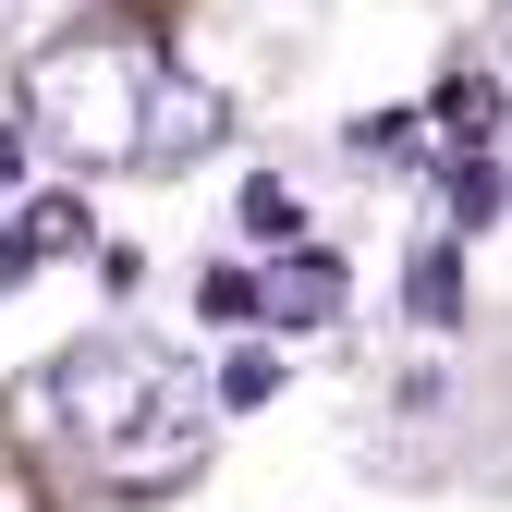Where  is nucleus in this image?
<instances>
[{
    "label": "nucleus",
    "mask_w": 512,
    "mask_h": 512,
    "mask_svg": "<svg viewBox=\"0 0 512 512\" xmlns=\"http://www.w3.org/2000/svg\"><path fill=\"white\" fill-rule=\"evenodd\" d=\"M403 317H427V330H452V317H464V256H452V244H427L415 269H403Z\"/></svg>",
    "instance_id": "5"
},
{
    "label": "nucleus",
    "mask_w": 512,
    "mask_h": 512,
    "mask_svg": "<svg viewBox=\"0 0 512 512\" xmlns=\"http://www.w3.org/2000/svg\"><path fill=\"white\" fill-rule=\"evenodd\" d=\"M25 171V122H0V183H13Z\"/></svg>",
    "instance_id": "8"
},
{
    "label": "nucleus",
    "mask_w": 512,
    "mask_h": 512,
    "mask_svg": "<svg viewBox=\"0 0 512 512\" xmlns=\"http://www.w3.org/2000/svg\"><path fill=\"white\" fill-rule=\"evenodd\" d=\"M49 415V439L74 452L110 500H171L196 488L208 452H220V391L171 342H135V330H86L37 366V391H13Z\"/></svg>",
    "instance_id": "1"
},
{
    "label": "nucleus",
    "mask_w": 512,
    "mask_h": 512,
    "mask_svg": "<svg viewBox=\"0 0 512 512\" xmlns=\"http://www.w3.org/2000/svg\"><path fill=\"white\" fill-rule=\"evenodd\" d=\"M0 512H37V476H0Z\"/></svg>",
    "instance_id": "9"
},
{
    "label": "nucleus",
    "mask_w": 512,
    "mask_h": 512,
    "mask_svg": "<svg viewBox=\"0 0 512 512\" xmlns=\"http://www.w3.org/2000/svg\"><path fill=\"white\" fill-rule=\"evenodd\" d=\"M269 391H281L269 354H232V366H220V403H269Z\"/></svg>",
    "instance_id": "7"
},
{
    "label": "nucleus",
    "mask_w": 512,
    "mask_h": 512,
    "mask_svg": "<svg viewBox=\"0 0 512 512\" xmlns=\"http://www.w3.org/2000/svg\"><path fill=\"white\" fill-rule=\"evenodd\" d=\"M500 49H512V0H500Z\"/></svg>",
    "instance_id": "10"
},
{
    "label": "nucleus",
    "mask_w": 512,
    "mask_h": 512,
    "mask_svg": "<svg viewBox=\"0 0 512 512\" xmlns=\"http://www.w3.org/2000/svg\"><path fill=\"white\" fill-rule=\"evenodd\" d=\"M220 122H232L220 86H196L122 25H61L25 49V135L74 171H183L220 147Z\"/></svg>",
    "instance_id": "2"
},
{
    "label": "nucleus",
    "mask_w": 512,
    "mask_h": 512,
    "mask_svg": "<svg viewBox=\"0 0 512 512\" xmlns=\"http://www.w3.org/2000/svg\"><path fill=\"white\" fill-rule=\"evenodd\" d=\"M342 293H354V281H342L330 244H281L269 269H256V330H330Z\"/></svg>",
    "instance_id": "3"
},
{
    "label": "nucleus",
    "mask_w": 512,
    "mask_h": 512,
    "mask_svg": "<svg viewBox=\"0 0 512 512\" xmlns=\"http://www.w3.org/2000/svg\"><path fill=\"white\" fill-rule=\"evenodd\" d=\"M244 232L269 244V256H281V244H305V208H293V183H281V171H256V183H244Z\"/></svg>",
    "instance_id": "6"
},
{
    "label": "nucleus",
    "mask_w": 512,
    "mask_h": 512,
    "mask_svg": "<svg viewBox=\"0 0 512 512\" xmlns=\"http://www.w3.org/2000/svg\"><path fill=\"white\" fill-rule=\"evenodd\" d=\"M0 232H13V244L37 256V269H49V256H98V269H110V244H98V220H86V196H25V208L0 220Z\"/></svg>",
    "instance_id": "4"
}]
</instances>
